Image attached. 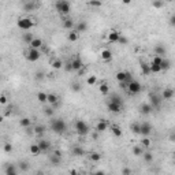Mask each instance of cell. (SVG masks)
Listing matches in <instances>:
<instances>
[{
	"label": "cell",
	"instance_id": "obj_19",
	"mask_svg": "<svg viewBox=\"0 0 175 175\" xmlns=\"http://www.w3.org/2000/svg\"><path fill=\"white\" fill-rule=\"evenodd\" d=\"M57 101H59V97H57V94H55V93H49V94H48V103H49L51 105L56 107Z\"/></svg>",
	"mask_w": 175,
	"mask_h": 175
},
{
	"label": "cell",
	"instance_id": "obj_28",
	"mask_svg": "<svg viewBox=\"0 0 175 175\" xmlns=\"http://www.w3.org/2000/svg\"><path fill=\"white\" fill-rule=\"evenodd\" d=\"M71 152H73L74 156H78V157H81V156L85 155V150H84V148H81V147H74Z\"/></svg>",
	"mask_w": 175,
	"mask_h": 175
},
{
	"label": "cell",
	"instance_id": "obj_58",
	"mask_svg": "<svg viewBox=\"0 0 175 175\" xmlns=\"http://www.w3.org/2000/svg\"><path fill=\"white\" fill-rule=\"evenodd\" d=\"M122 174H123V175H129V174H131V170H130V168H125V170L122 171Z\"/></svg>",
	"mask_w": 175,
	"mask_h": 175
},
{
	"label": "cell",
	"instance_id": "obj_43",
	"mask_svg": "<svg viewBox=\"0 0 175 175\" xmlns=\"http://www.w3.org/2000/svg\"><path fill=\"white\" fill-rule=\"evenodd\" d=\"M88 4H89L90 7H96V8H99V7H101V0H89L88 1Z\"/></svg>",
	"mask_w": 175,
	"mask_h": 175
},
{
	"label": "cell",
	"instance_id": "obj_54",
	"mask_svg": "<svg viewBox=\"0 0 175 175\" xmlns=\"http://www.w3.org/2000/svg\"><path fill=\"white\" fill-rule=\"evenodd\" d=\"M0 103L3 104V105H6V103H7V97H6V94H1V96H0Z\"/></svg>",
	"mask_w": 175,
	"mask_h": 175
},
{
	"label": "cell",
	"instance_id": "obj_42",
	"mask_svg": "<svg viewBox=\"0 0 175 175\" xmlns=\"http://www.w3.org/2000/svg\"><path fill=\"white\" fill-rule=\"evenodd\" d=\"M52 67H54L55 70H59V68L63 67V62H62L60 59H55V60L52 62Z\"/></svg>",
	"mask_w": 175,
	"mask_h": 175
},
{
	"label": "cell",
	"instance_id": "obj_61",
	"mask_svg": "<svg viewBox=\"0 0 175 175\" xmlns=\"http://www.w3.org/2000/svg\"><path fill=\"white\" fill-rule=\"evenodd\" d=\"M23 1H28V0H23Z\"/></svg>",
	"mask_w": 175,
	"mask_h": 175
},
{
	"label": "cell",
	"instance_id": "obj_53",
	"mask_svg": "<svg viewBox=\"0 0 175 175\" xmlns=\"http://www.w3.org/2000/svg\"><path fill=\"white\" fill-rule=\"evenodd\" d=\"M119 44H122V45H126V44L129 43V40L126 38V37H123V36H121L119 37V41H118Z\"/></svg>",
	"mask_w": 175,
	"mask_h": 175
},
{
	"label": "cell",
	"instance_id": "obj_24",
	"mask_svg": "<svg viewBox=\"0 0 175 175\" xmlns=\"http://www.w3.org/2000/svg\"><path fill=\"white\" fill-rule=\"evenodd\" d=\"M36 7H37V4L34 3L33 0H30V1H26V3L23 4V10L28 11V12H29V11H33Z\"/></svg>",
	"mask_w": 175,
	"mask_h": 175
},
{
	"label": "cell",
	"instance_id": "obj_17",
	"mask_svg": "<svg viewBox=\"0 0 175 175\" xmlns=\"http://www.w3.org/2000/svg\"><path fill=\"white\" fill-rule=\"evenodd\" d=\"M29 45L32 46V48H37V49H38V48H41V46L44 45V41L41 38H38V37H34V38L32 40V43L29 44Z\"/></svg>",
	"mask_w": 175,
	"mask_h": 175
},
{
	"label": "cell",
	"instance_id": "obj_60",
	"mask_svg": "<svg viewBox=\"0 0 175 175\" xmlns=\"http://www.w3.org/2000/svg\"><path fill=\"white\" fill-rule=\"evenodd\" d=\"M164 1H167V3H171V1H174V0H164Z\"/></svg>",
	"mask_w": 175,
	"mask_h": 175
},
{
	"label": "cell",
	"instance_id": "obj_21",
	"mask_svg": "<svg viewBox=\"0 0 175 175\" xmlns=\"http://www.w3.org/2000/svg\"><path fill=\"white\" fill-rule=\"evenodd\" d=\"M67 38H68V41H71V43L77 41V40L79 38V32H77V30H71V32L67 34Z\"/></svg>",
	"mask_w": 175,
	"mask_h": 175
},
{
	"label": "cell",
	"instance_id": "obj_10",
	"mask_svg": "<svg viewBox=\"0 0 175 175\" xmlns=\"http://www.w3.org/2000/svg\"><path fill=\"white\" fill-rule=\"evenodd\" d=\"M71 65H73V70H74V71H81V70L84 68V62L81 60V57L79 56L75 57L74 60L71 62Z\"/></svg>",
	"mask_w": 175,
	"mask_h": 175
},
{
	"label": "cell",
	"instance_id": "obj_59",
	"mask_svg": "<svg viewBox=\"0 0 175 175\" xmlns=\"http://www.w3.org/2000/svg\"><path fill=\"white\" fill-rule=\"evenodd\" d=\"M122 3L127 6V4H130V3H131V0H122Z\"/></svg>",
	"mask_w": 175,
	"mask_h": 175
},
{
	"label": "cell",
	"instance_id": "obj_56",
	"mask_svg": "<svg viewBox=\"0 0 175 175\" xmlns=\"http://www.w3.org/2000/svg\"><path fill=\"white\" fill-rule=\"evenodd\" d=\"M168 22H170V25H171V26H175V14L170 17V21H168Z\"/></svg>",
	"mask_w": 175,
	"mask_h": 175
},
{
	"label": "cell",
	"instance_id": "obj_46",
	"mask_svg": "<svg viewBox=\"0 0 175 175\" xmlns=\"http://www.w3.org/2000/svg\"><path fill=\"white\" fill-rule=\"evenodd\" d=\"M133 153H134V156H141L144 153L142 147H134L133 148Z\"/></svg>",
	"mask_w": 175,
	"mask_h": 175
},
{
	"label": "cell",
	"instance_id": "obj_14",
	"mask_svg": "<svg viewBox=\"0 0 175 175\" xmlns=\"http://www.w3.org/2000/svg\"><path fill=\"white\" fill-rule=\"evenodd\" d=\"M108 129V123L104 119H101V121L97 122V125H96V131L97 133H103L105 131V130Z\"/></svg>",
	"mask_w": 175,
	"mask_h": 175
},
{
	"label": "cell",
	"instance_id": "obj_27",
	"mask_svg": "<svg viewBox=\"0 0 175 175\" xmlns=\"http://www.w3.org/2000/svg\"><path fill=\"white\" fill-rule=\"evenodd\" d=\"M17 174H18V170H17V167H15L14 164L7 166V168H6V175H17Z\"/></svg>",
	"mask_w": 175,
	"mask_h": 175
},
{
	"label": "cell",
	"instance_id": "obj_35",
	"mask_svg": "<svg viewBox=\"0 0 175 175\" xmlns=\"http://www.w3.org/2000/svg\"><path fill=\"white\" fill-rule=\"evenodd\" d=\"M163 59H164V57L160 56V55H155V56L152 57V62H150V63H152V65L160 66V65H161V62H163Z\"/></svg>",
	"mask_w": 175,
	"mask_h": 175
},
{
	"label": "cell",
	"instance_id": "obj_30",
	"mask_svg": "<svg viewBox=\"0 0 175 175\" xmlns=\"http://www.w3.org/2000/svg\"><path fill=\"white\" fill-rule=\"evenodd\" d=\"M111 131H112V134H114L115 137H122V129L118 125L111 126Z\"/></svg>",
	"mask_w": 175,
	"mask_h": 175
},
{
	"label": "cell",
	"instance_id": "obj_37",
	"mask_svg": "<svg viewBox=\"0 0 175 175\" xmlns=\"http://www.w3.org/2000/svg\"><path fill=\"white\" fill-rule=\"evenodd\" d=\"M63 28L65 29H73L74 28V22H73V19L66 18L65 21H63Z\"/></svg>",
	"mask_w": 175,
	"mask_h": 175
},
{
	"label": "cell",
	"instance_id": "obj_1",
	"mask_svg": "<svg viewBox=\"0 0 175 175\" xmlns=\"http://www.w3.org/2000/svg\"><path fill=\"white\" fill-rule=\"evenodd\" d=\"M51 129L56 134H62V133L66 131L67 126H66V122L63 119H52L51 121Z\"/></svg>",
	"mask_w": 175,
	"mask_h": 175
},
{
	"label": "cell",
	"instance_id": "obj_40",
	"mask_svg": "<svg viewBox=\"0 0 175 175\" xmlns=\"http://www.w3.org/2000/svg\"><path fill=\"white\" fill-rule=\"evenodd\" d=\"M141 145H142L144 148H149L150 145H152V141L148 138V136H145L142 139H141Z\"/></svg>",
	"mask_w": 175,
	"mask_h": 175
},
{
	"label": "cell",
	"instance_id": "obj_49",
	"mask_svg": "<svg viewBox=\"0 0 175 175\" xmlns=\"http://www.w3.org/2000/svg\"><path fill=\"white\" fill-rule=\"evenodd\" d=\"M160 71H161V66L152 65V63H150V73H153V74H156V73H160Z\"/></svg>",
	"mask_w": 175,
	"mask_h": 175
},
{
	"label": "cell",
	"instance_id": "obj_33",
	"mask_svg": "<svg viewBox=\"0 0 175 175\" xmlns=\"http://www.w3.org/2000/svg\"><path fill=\"white\" fill-rule=\"evenodd\" d=\"M160 66H161V71H167V70H170V67H171V62L168 60V59H163Z\"/></svg>",
	"mask_w": 175,
	"mask_h": 175
},
{
	"label": "cell",
	"instance_id": "obj_32",
	"mask_svg": "<svg viewBox=\"0 0 175 175\" xmlns=\"http://www.w3.org/2000/svg\"><path fill=\"white\" fill-rule=\"evenodd\" d=\"M37 100L40 103H48V94L44 92H38L37 93Z\"/></svg>",
	"mask_w": 175,
	"mask_h": 175
},
{
	"label": "cell",
	"instance_id": "obj_11",
	"mask_svg": "<svg viewBox=\"0 0 175 175\" xmlns=\"http://www.w3.org/2000/svg\"><path fill=\"white\" fill-rule=\"evenodd\" d=\"M152 111H153V107L150 105V103H144L139 105V112L144 115H149Z\"/></svg>",
	"mask_w": 175,
	"mask_h": 175
},
{
	"label": "cell",
	"instance_id": "obj_15",
	"mask_svg": "<svg viewBox=\"0 0 175 175\" xmlns=\"http://www.w3.org/2000/svg\"><path fill=\"white\" fill-rule=\"evenodd\" d=\"M33 133L38 137H43L44 133H45V126L44 125H36L34 127H33Z\"/></svg>",
	"mask_w": 175,
	"mask_h": 175
},
{
	"label": "cell",
	"instance_id": "obj_4",
	"mask_svg": "<svg viewBox=\"0 0 175 175\" xmlns=\"http://www.w3.org/2000/svg\"><path fill=\"white\" fill-rule=\"evenodd\" d=\"M17 25H18V28L21 30H26L28 32V30H30L33 26L36 25V22L30 18H19L18 22H17Z\"/></svg>",
	"mask_w": 175,
	"mask_h": 175
},
{
	"label": "cell",
	"instance_id": "obj_2",
	"mask_svg": "<svg viewBox=\"0 0 175 175\" xmlns=\"http://www.w3.org/2000/svg\"><path fill=\"white\" fill-rule=\"evenodd\" d=\"M55 7H56V11L59 14L62 15H67L71 10V4L68 0H57L56 4H55Z\"/></svg>",
	"mask_w": 175,
	"mask_h": 175
},
{
	"label": "cell",
	"instance_id": "obj_50",
	"mask_svg": "<svg viewBox=\"0 0 175 175\" xmlns=\"http://www.w3.org/2000/svg\"><path fill=\"white\" fill-rule=\"evenodd\" d=\"M12 149H14V148H12L11 142H6V144H4V152H6V153H11Z\"/></svg>",
	"mask_w": 175,
	"mask_h": 175
},
{
	"label": "cell",
	"instance_id": "obj_23",
	"mask_svg": "<svg viewBox=\"0 0 175 175\" xmlns=\"http://www.w3.org/2000/svg\"><path fill=\"white\" fill-rule=\"evenodd\" d=\"M49 161H51V164H54V166H59V164H60V161H62V156H59V155L54 153L52 156L49 157Z\"/></svg>",
	"mask_w": 175,
	"mask_h": 175
},
{
	"label": "cell",
	"instance_id": "obj_45",
	"mask_svg": "<svg viewBox=\"0 0 175 175\" xmlns=\"http://www.w3.org/2000/svg\"><path fill=\"white\" fill-rule=\"evenodd\" d=\"M44 114L51 118V116H54V115H55V110L52 107H46V108H44Z\"/></svg>",
	"mask_w": 175,
	"mask_h": 175
},
{
	"label": "cell",
	"instance_id": "obj_57",
	"mask_svg": "<svg viewBox=\"0 0 175 175\" xmlns=\"http://www.w3.org/2000/svg\"><path fill=\"white\" fill-rule=\"evenodd\" d=\"M36 78H37V79H43V78H44V73H43V71H38V73L36 74Z\"/></svg>",
	"mask_w": 175,
	"mask_h": 175
},
{
	"label": "cell",
	"instance_id": "obj_8",
	"mask_svg": "<svg viewBox=\"0 0 175 175\" xmlns=\"http://www.w3.org/2000/svg\"><path fill=\"white\" fill-rule=\"evenodd\" d=\"M122 107H123V105H121V104H118V103H114V101H110V103L107 104L108 111L112 112V114H121Z\"/></svg>",
	"mask_w": 175,
	"mask_h": 175
},
{
	"label": "cell",
	"instance_id": "obj_55",
	"mask_svg": "<svg viewBox=\"0 0 175 175\" xmlns=\"http://www.w3.org/2000/svg\"><path fill=\"white\" fill-rule=\"evenodd\" d=\"M66 71H74V70H73V65H71V62H70V63H66Z\"/></svg>",
	"mask_w": 175,
	"mask_h": 175
},
{
	"label": "cell",
	"instance_id": "obj_52",
	"mask_svg": "<svg viewBox=\"0 0 175 175\" xmlns=\"http://www.w3.org/2000/svg\"><path fill=\"white\" fill-rule=\"evenodd\" d=\"M71 89H73V92H79V90H81V85L77 84V82H74L71 85Z\"/></svg>",
	"mask_w": 175,
	"mask_h": 175
},
{
	"label": "cell",
	"instance_id": "obj_29",
	"mask_svg": "<svg viewBox=\"0 0 175 175\" xmlns=\"http://www.w3.org/2000/svg\"><path fill=\"white\" fill-rule=\"evenodd\" d=\"M89 159L92 161H94V163H99V161L101 160V155L99 153V152H90V153H89Z\"/></svg>",
	"mask_w": 175,
	"mask_h": 175
},
{
	"label": "cell",
	"instance_id": "obj_36",
	"mask_svg": "<svg viewBox=\"0 0 175 175\" xmlns=\"http://www.w3.org/2000/svg\"><path fill=\"white\" fill-rule=\"evenodd\" d=\"M19 125H21L22 127H30V125H32V119H29V118H22L21 121H19Z\"/></svg>",
	"mask_w": 175,
	"mask_h": 175
},
{
	"label": "cell",
	"instance_id": "obj_51",
	"mask_svg": "<svg viewBox=\"0 0 175 175\" xmlns=\"http://www.w3.org/2000/svg\"><path fill=\"white\" fill-rule=\"evenodd\" d=\"M19 168H21L23 172H26L29 170V164L26 163V161H21V163H19Z\"/></svg>",
	"mask_w": 175,
	"mask_h": 175
},
{
	"label": "cell",
	"instance_id": "obj_13",
	"mask_svg": "<svg viewBox=\"0 0 175 175\" xmlns=\"http://www.w3.org/2000/svg\"><path fill=\"white\" fill-rule=\"evenodd\" d=\"M175 92L174 89H171V88H166L164 90H163V93H161V99L163 100H171L172 97H174Z\"/></svg>",
	"mask_w": 175,
	"mask_h": 175
},
{
	"label": "cell",
	"instance_id": "obj_39",
	"mask_svg": "<svg viewBox=\"0 0 175 175\" xmlns=\"http://www.w3.org/2000/svg\"><path fill=\"white\" fill-rule=\"evenodd\" d=\"M86 84H88V85H90V86L96 85V84H97V77H96V75H89V77H88V79H86Z\"/></svg>",
	"mask_w": 175,
	"mask_h": 175
},
{
	"label": "cell",
	"instance_id": "obj_18",
	"mask_svg": "<svg viewBox=\"0 0 175 175\" xmlns=\"http://www.w3.org/2000/svg\"><path fill=\"white\" fill-rule=\"evenodd\" d=\"M101 59H103L104 62H110L112 60V52H111L110 49H103L101 51Z\"/></svg>",
	"mask_w": 175,
	"mask_h": 175
},
{
	"label": "cell",
	"instance_id": "obj_20",
	"mask_svg": "<svg viewBox=\"0 0 175 175\" xmlns=\"http://www.w3.org/2000/svg\"><path fill=\"white\" fill-rule=\"evenodd\" d=\"M141 73L144 75H149L150 74V63L148 65L147 62H141Z\"/></svg>",
	"mask_w": 175,
	"mask_h": 175
},
{
	"label": "cell",
	"instance_id": "obj_31",
	"mask_svg": "<svg viewBox=\"0 0 175 175\" xmlns=\"http://www.w3.org/2000/svg\"><path fill=\"white\" fill-rule=\"evenodd\" d=\"M126 75H127V71H118L115 77L118 79V82L121 84V82H125L126 81Z\"/></svg>",
	"mask_w": 175,
	"mask_h": 175
},
{
	"label": "cell",
	"instance_id": "obj_12",
	"mask_svg": "<svg viewBox=\"0 0 175 175\" xmlns=\"http://www.w3.org/2000/svg\"><path fill=\"white\" fill-rule=\"evenodd\" d=\"M150 133H152V126L149 125V123H147V122H145V123H141V131H139V134H141V136H149Z\"/></svg>",
	"mask_w": 175,
	"mask_h": 175
},
{
	"label": "cell",
	"instance_id": "obj_26",
	"mask_svg": "<svg viewBox=\"0 0 175 175\" xmlns=\"http://www.w3.org/2000/svg\"><path fill=\"white\" fill-rule=\"evenodd\" d=\"M99 92H100L103 96H107L108 93H110V86H108L105 82L101 84V85H99Z\"/></svg>",
	"mask_w": 175,
	"mask_h": 175
},
{
	"label": "cell",
	"instance_id": "obj_25",
	"mask_svg": "<svg viewBox=\"0 0 175 175\" xmlns=\"http://www.w3.org/2000/svg\"><path fill=\"white\" fill-rule=\"evenodd\" d=\"M167 49H166L164 45H156L155 46V55H160V56H164Z\"/></svg>",
	"mask_w": 175,
	"mask_h": 175
},
{
	"label": "cell",
	"instance_id": "obj_44",
	"mask_svg": "<svg viewBox=\"0 0 175 175\" xmlns=\"http://www.w3.org/2000/svg\"><path fill=\"white\" fill-rule=\"evenodd\" d=\"M110 99H111L110 101H114V103H118V104H121V105H123V100H122L118 94H112Z\"/></svg>",
	"mask_w": 175,
	"mask_h": 175
},
{
	"label": "cell",
	"instance_id": "obj_38",
	"mask_svg": "<svg viewBox=\"0 0 175 175\" xmlns=\"http://www.w3.org/2000/svg\"><path fill=\"white\" fill-rule=\"evenodd\" d=\"M130 130H131L134 134H139V131H141V125H139V123H133V125L130 126Z\"/></svg>",
	"mask_w": 175,
	"mask_h": 175
},
{
	"label": "cell",
	"instance_id": "obj_3",
	"mask_svg": "<svg viewBox=\"0 0 175 175\" xmlns=\"http://www.w3.org/2000/svg\"><path fill=\"white\" fill-rule=\"evenodd\" d=\"M74 127L78 136H88L89 134V126L86 125L84 121H81V119H78V121L75 122Z\"/></svg>",
	"mask_w": 175,
	"mask_h": 175
},
{
	"label": "cell",
	"instance_id": "obj_9",
	"mask_svg": "<svg viewBox=\"0 0 175 175\" xmlns=\"http://www.w3.org/2000/svg\"><path fill=\"white\" fill-rule=\"evenodd\" d=\"M121 36L122 34L118 32V30H110V32H108V36H107V40L110 41V43H118Z\"/></svg>",
	"mask_w": 175,
	"mask_h": 175
},
{
	"label": "cell",
	"instance_id": "obj_34",
	"mask_svg": "<svg viewBox=\"0 0 175 175\" xmlns=\"http://www.w3.org/2000/svg\"><path fill=\"white\" fill-rule=\"evenodd\" d=\"M30 152H32L34 156H37V155L41 153V149H40L38 144H33V145H30Z\"/></svg>",
	"mask_w": 175,
	"mask_h": 175
},
{
	"label": "cell",
	"instance_id": "obj_22",
	"mask_svg": "<svg viewBox=\"0 0 175 175\" xmlns=\"http://www.w3.org/2000/svg\"><path fill=\"white\" fill-rule=\"evenodd\" d=\"M88 29V25H86L85 21H81V22H77V26H75V30L79 33H84Z\"/></svg>",
	"mask_w": 175,
	"mask_h": 175
},
{
	"label": "cell",
	"instance_id": "obj_7",
	"mask_svg": "<svg viewBox=\"0 0 175 175\" xmlns=\"http://www.w3.org/2000/svg\"><path fill=\"white\" fill-rule=\"evenodd\" d=\"M161 100H163V99H161L160 96H157L156 93H153V94H150L149 96V103H150V105L153 107V110H156V108L160 107Z\"/></svg>",
	"mask_w": 175,
	"mask_h": 175
},
{
	"label": "cell",
	"instance_id": "obj_47",
	"mask_svg": "<svg viewBox=\"0 0 175 175\" xmlns=\"http://www.w3.org/2000/svg\"><path fill=\"white\" fill-rule=\"evenodd\" d=\"M152 6H153V8H161L164 6V0H153Z\"/></svg>",
	"mask_w": 175,
	"mask_h": 175
},
{
	"label": "cell",
	"instance_id": "obj_41",
	"mask_svg": "<svg viewBox=\"0 0 175 175\" xmlns=\"http://www.w3.org/2000/svg\"><path fill=\"white\" fill-rule=\"evenodd\" d=\"M142 156H144V160L147 161V163L153 161V153H150V152H144Z\"/></svg>",
	"mask_w": 175,
	"mask_h": 175
},
{
	"label": "cell",
	"instance_id": "obj_6",
	"mask_svg": "<svg viewBox=\"0 0 175 175\" xmlns=\"http://www.w3.org/2000/svg\"><path fill=\"white\" fill-rule=\"evenodd\" d=\"M141 89H142V86H141V84H139L138 81H136V79H133L131 82L127 84V92H129L130 94H137V93L141 92Z\"/></svg>",
	"mask_w": 175,
	"mask_h": 175
},
{
	"label": "cell",
	"instance_id": "obj_16",
	"mask_svg": "<svg viewBox=\"0 0 175 175\" xmlns=\"http://www.w3.org/2000/svg\"><path fill=\"white\" fill-rule=\"evenodd\" d=\"M37 144H38V147H40V149H41V152H46V150L51 148V142H49V141H46V139H40Z\"/></svg>",
	"mask_w": 175,
	"mask_h": 175
},
{
	"label": "cell",
	"instance_id": "obj_5",
	"mask_svg": "<svg viewBox=\"0 0 175 175\" xmlns=\"http://www.w3.org/2000/svg\"><path fill=\"white\" fill-rule=\"evenodd\" d=\"M40 56H41V54H40V51L37 49V48H29L28 51H26V59H28L29 62H37L40 59Z\"/></svg>",
	"mask_w": 175,
	"mask_h": 175
},
{
	"label": "cell",
	"instance_id": "obj_48",
	"mask_svg": "<svg viewBox=\"0 0 175 175\" xmlns=\"http://www.w3.org/2000/svg\"><path fill=\"white\" fill-rule=\"evenodd\" d=\"M33 38H34V37H33L32 33H25V34H23V41H25V43H28V44L32 43Z\"/></svg>",
	"mask_w": 175,
	"mask_h": 175
}]
</instances>
